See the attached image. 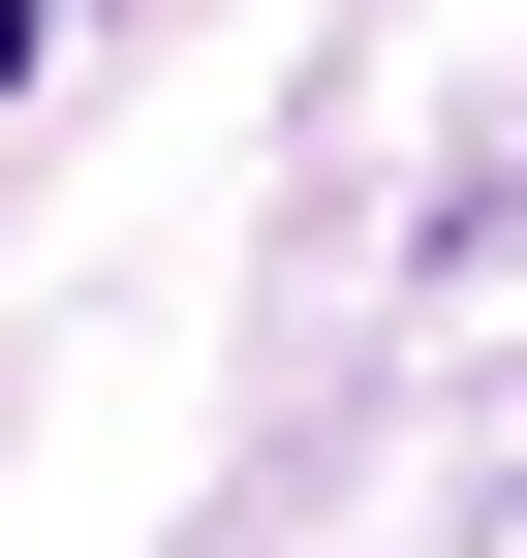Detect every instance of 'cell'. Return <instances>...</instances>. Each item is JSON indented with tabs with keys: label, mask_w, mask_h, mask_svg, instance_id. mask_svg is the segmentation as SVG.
I'll use <instances>...</instances> for the list:
<instances>
[]
</instances>
